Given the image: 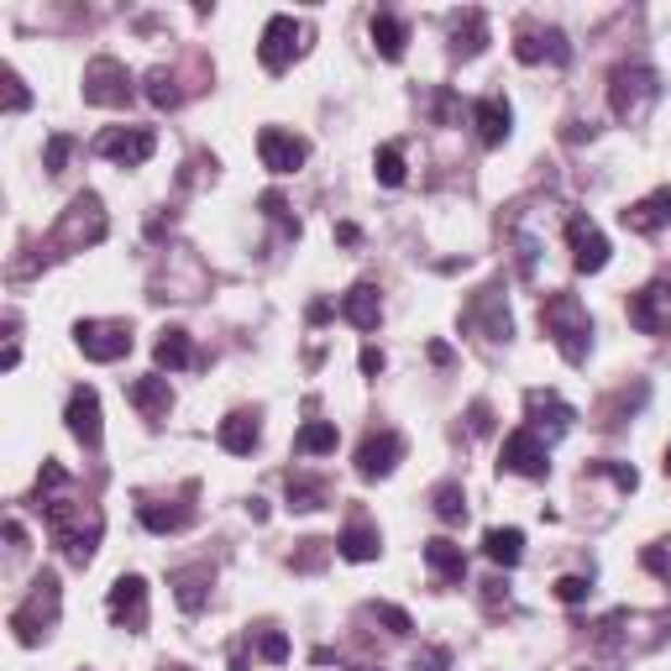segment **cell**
Instances as JSON below:
<instances>
[{
	"instance_id": "obj_18",
	"label": "cell",
	"mask_w": 671,
	"mask_h": 671,
	"mask_svg": "<svg viewBox=\"0 0 671 671\" xmlns=\"http://www.w3.org/2000/svg\"><path fill=\"white\" fill-rule=\"evenodd\" d=\"M514 59L520 63H572V48H567V37L561 32H535V27H520V37H514Z\"/></svg>"
},
{
	"instance_id": "obj_29",
	"label": "cell",
	"mask_w": 671,
	"mask_h": 671,
	"mask_svg": "<svg viewBox=\"0 0 671 671\" xmlns=\"http://www.w3.org/2000/svg\"><path fill=\"white\" fill-rule=\"evenodd\" d=\"M336 551L347 556V561H373L378 556V530L368 525V520H351L341 530V540H336Z\"/></svg>"
},
{
	"instance_id": "obj_31",
	"label": "cell",
	"mask_w": 671,
	"mask_h": 671,
	"mask_svg": "<svg viewBox=\"0 0 671 671\" xmlns=\"http://www.w3.org/2000/svg\"><path fill=\"white\" fill-rule=\"evenodd\" d=\"M325 498H331V483H325V477L289 472V509H325Z\"/></svg>"
},
{
	"instance_id": "obj_15",
	"label": "cell",
	"mask_w": 671,
	"mask_h": 671,
	"mask_svg": "<svg viewBox=\"0 0 671 671\" xmlns=\"http://www.w3.org/2000/svg\"><path fill=\"white\" fill-rule=\"evenodd\" d=\"M525 409H530V431L540 440H556L561 431H572V405H561L556 394H546V388H530L525 394Z\"/></svg>"
},
{
	"instance_id": "obj_41",
	"label": "cell",
	"mask_w": 671,
	"mask_h": 671,
	"mask_svg": "<svg viewBox=\"0 0 671 671\" xmlns=\"http://www.w3.org/2000/svg\"><path fill=\"white\" fill-rule=\"evenodd\" d=\"M587 593H593L587 577H561V583H556V598H561V604H587Z\"/></svg>"
},
{
	"instance_id": "obj_5",
	"label": "cell",
	"mask_w": 671,
	"mask_h": 671,
	"mask_svg": "<svg viewBox=\"0 0 671 671\" xmlns=\"http://www.w3.org/2000/svg\"><path fill=\"white\" fill-rule=\"evenodd\" d=\"M53 619H59V577L42 572V577L32 583L27 604L11 613V635H16V645H37V635H42Z\"/></svg>"
},
{
	"instance_id": "obj_17",
	"label": "cell",
	"mask_w": 671,
	"mask_h": 671,
	"mask_svg": "<svg viewBox=\"0 0 671 671\" xmlns=\"http://www.w3.org/2000/svg\"><path fill=\"white\" fill-rule=\"evenodd\" d=\"M126 399H132V409L142 414V420H169V409H174V388H169V378H158V373H147V378H132L126 383Z\"/></svg>"
},
{
	"instance_id": "obj_7",
	"label": "cell",
	"mask_w": 671,
	"mask_h": 671,
	"mask_svg": "<svg viewBox=\"0 0 671 671\" xmlns=\"http://www.w3.org/2000/svg\"><path fill=\"white\" fill-rule=\"evenodd\" d=\"M74 341L89 362H121L132 351V325L126 321H79L74 325Z\"/></svg>"
},
{
	"instance_id": "obj_52",
	"label": "cell",
	"mask_w": 671,
	"mask_h": 671,
	"mask_svg": "<svg viewBox=\"0 0 671 671\" xmlns=\"http://www.w3.org/2000/svg\"><path fill=\"white\" fill-rule=\"evenodd\" d=\"M174 671H184V667H174Z\"/></svg>"
},
{
	"instance_id": "obj_35",
	"label": "cell",
	"mask_w": 671,
	"mask_h": 671,
	"mask_svg": "<svg viewBox=\"0 0 671 671\" xmlns=\"http://www.w3.org/2000/svg\"><path fill=\"white\" fill-rule=\"evenodd\" d=\"M431 504H436V520H446V525H462V520H468V494H462V483H440L436 494H431Z\"/></svg>"
},
{
	"instance_id": "obj_42",
	"label": "cell",
	"mask_w": 671,
	"mask_h": 671,
	"mask_svg": "<svg viewBox=\"0 0 671 671\" xmlns=\"http://www.w3.org/2000/svg\"><path fill=\"white\" fill-rule=\"evenodd\" d=\"M373 613H378V619L388 624V630H394V635H409V630H414V619H409L405 609H394V604H373Z\"/></svg>"
},
{
	"instance_id": "obj_48",
	"label": "cell",
	"mask_w": 671,
	"mask_h": 671,
	"mask_svg": "<svg viewBox=\"0 0 671 671\" xmlns=\"http://www.w3.org/2000/svg\"><path fill=\"white\" fill-rule=\"evenodd\" d=\"M362 373H383V351L378 347H362Z\"/></svg>"
},
{
	"instance_id": "obj_19",
	"label": "cell",
	"mask_w": 671,
	"mask_h": 671,
	"mask_svg": "<svg viewBox=\"0 0 671 671\" xmlns=\"http://www.w3.org/2000/svg\"><path fill=\"white\" fill-rule=\"evenodd\" d=\"M667 221H671V189H656L650 200L624 210V232H635V236H656Z\"/></svg>"
},
{
	"instance_id": "obj_46",
	"label": "cell",
	"mask_w": 671,
	"mask_h": 671,
	"mask_svg": "<svg viewBox=\"0 0 671 671\" xmlns=\"http://www.w3.org/2000/svg\"><path fill=\"white\" fill-rule=\"evenodd\" d=\"M446 661H451V650H440V645H431V650H420V656H414V671H440V667H446Z\"/></svg>"
},
{
	"instance_id": "obj_8",
	"label": "cell",
	"mask_w": 671,
	"mask_h": 671,
	"mask_svg": "<svg viewBox=\"0 0 671 671\" xmlns=\"http://www.w3.org/2000/svg\"><path fill=\"white\" fill-rule=\"evenodd\" d=\"M299 48H305V27L294 22V16H273L263 27V42H258V59H263L268 74H284L294 59H299Z\"/></svg>"
},
{
	"instance_id": "obj_47",
	"label": "cell",
	"mask_w": 671,
	"mask_h": 671,
	"mask_svg": "<svg viewBox=\"0 0 671 671\" xmlns=\"http://www.w3.org/2000/svg\"><path fill=\"white\" fill-rule=\"evenodd\" d=\"M468 425H472V436H488V431H494V409H488V405H472L468 409Z\"/></svg>"
},
{
	"instance_id": "obj_1",
	"label": "cell",
	"mask_w": 671,
	"mask_h": 671,
	"mask_svg": "<svg viewBox=\"0 0 671 671\" xmlns=\"http://www.w3.org/2000/svg\"><path fill=\"white\" fill-rule=\"evenodd\" d=\"M37 514L48 520V535H53V546H59L74 567H89V556L100 546V514L85 509V504H74V498H59V494H37Z\"/></svg>"
},
{
	"instance_id": "obj_14",
	"label": "cell",
	"mask_w": 671,
	"mask_h": 671,
	"mask_svg": "<svg viewBox=\"0 0 671 671\" xmlns=\"http://www.w3.org/2000/svg\"><path fill=\"white\" fill-rule=\"evenodd\" d=\"M105 609H111V619H116L121 630L142 635L147 630V583L142 577H116V583H111V598H105Z\"/></svg>"
},
{
	"instance_id": "obj_39",
	"label": "cell",
	"mask_w": 671,
	"mask_h": 671,
	"mask_svg": "<svg viewBox=\"0 0 671 671\" xmlns=\"http://www.w3.org/2000/svg\"><path fill=\"white\" fill-rule=\"evenodd\" d=\"M258 650H263V661H289V641L278 635V630H258Z\"/></svg>"
},
{
	"instance_id": "obj_13",
	"label": "cell",
	"mask_w": 671,
	"mask_h": 671,
	"mask_svg": "<svg viewBox=\"0 0 671 671\" xmlns=\"http://www.w3.org/2000/svg\"><path fill=\"white\" fill-rule=\"evenodd\" d=\"M258 152H263V169H273V174H294V169L310 158V142L294 137V132H284V126H263V132H258Z\"/></svg>"
},
{
	"instance_id": "obj_10",
	"label": "cell",
	"mask_w": 671,
	"mask_h": 671,
	"mask_svg": "<svg viewBox=\"0 0 671 671\" xmlns=\"http://www.w3.org/2000/svg\"><path fill=\"white\" fill-rule=\"evenodd\" d=\"M567 247H572L577 273H604L609 268V241L587 215H567Z\"/></svg>"
},
{
	"instance_id": "obj_2",
	"label": "cell",
	"mask_w": 671,
	"mask_h": 671,
	"mask_svg": "<svg viewBox=\"0 0 671 671\" xmlns=\"http://www.w3.org/2000/svg\"><path fill=\"white\" fill-rule=\"evenodd\" d=\"M540 325H546V336L556 341V351H561L572 368H583L587 347H593V321H587L583 299H577V294H546Z\"/></svg>"
},
{
	"instance_id": "obj_36",
	"label": "cell",
	"mask_w": 671,
	"mask_h": 671,
	"mask_svg": "<svg viewBox=\"0 0 671 671\" xmlns=\"http://www.w3.org/2000/svg\"><path fill=\"white\" fill-rule=\"evenodd\" d=\"M147 100H152L158 111H174L178 100H184V89L174 85V74H169V69H152V74H147Z\"/></svg>"
},
{
	"instance_id": "obj_22",
	"label": "cell",
	"mask_w": 671,
	"mask_h": 671,
	"mask_svg": "<svg viewBox=\"0 0 671 671\" xmlns=\"http://www.w3.org/2000/svg\"><path fill=\"white\" fill-rule=\"evenodd\" d=\"M425 567L436 572L440 583H462V577H468V556H462L457 540H446V535L425 540Z\"/></svg>"
},
{
	"instance_id": "obj_12",
	"label": "cell",
	"mask_w": 671,
	"mask_h": 671,
	"mask_svg": "<svg viewBox=\"0 0 671 671\" xmlns=\"http://www.w3.org/2000/svg\"><path fill=\"white\" fill-rule=\"evenodd\" d=\"M405 457V436L399 431H368L362 446H357V472L362 477H388Z\"/></svg>"
},
{
	"instance_id": "obj_44",
	"label": "cell",
	"mask_w": 671,
	"mask_h": 671,
	"mask_svg": "<svg viewBox=\"0 0 671 671\" xmlns=\"http://www.w3.org/2000/svg\"><path fill=\"white\" fill-rule=\"evenodd\" d=\"M593 472H609L624 494H635V483H641V477H635V468H624V462H593Z\"/></svg>"
},
{
	"instance_id": "obj_20",
	"label": "cell",
	"mask_w": 671,
	"mask_h": 671,
	"mask_svg": "<svg viewBox=\"0 0 671 671\" xmlns=\"http://www.w3.org/2000/svg\"><path fill=\"white\" fill-rule=\"evenodd\" d=\"M258 436H263V431H258V414H247V409L226 414V420H221V431H215L221 451H232V457H252Z\"/></svg>"
},
{
	"instance_id": "obj_26",
	"label": "cell",
	"mask_w": 671,
	"mask_h": 671,
	"mask_svg": "<svg viewBox=\"0 0 671 671\" xmlns=\"http://www.w3.org/2000/svg\"><path fill=\"white\" fill-rule=\"evenodd\" d=\"M373 48H378L383 59L388 63H399L405 59V42H409V27L405 22H399V16H388V11H378V16H373Z\"/></svg>"
},
{
	"instance_id": "obj_33",
	"label": "cell",
	"mask_w": 671,
	"mask_h": 671,
	"mask_svg": "<svg viewBox=\"0 0 671 671\" xmlns=\"http://www.w3.org/2000/svg\"><path fill=\"white\" fill-rule=\"evenodd\" d=\"M336 420H310L299 436H294V451L299 457H321V451H336Z\"/></svg>"
},
{
	"instance_id": "obj_40",
	"label": "cell",
	"mask_w": 671,
	"mask_h": 671,
	"mask_svg": "<svg viewBox=\"0 0 671 671\" xmlns=\"http://www.w3.org/2000/svg\"><path fill=\"white\" fill-rule=\"evenodd\" d=\"M641 561L650 567V572H656V577H667V583H671V540H656V546H645Z\"/></svg>"
},
{
	"instance_id": "obj_30",
	"label": "cell",
	"mask_w": 671,
	"mask_h": 671,
	"mask_svg": "<svg viewBox=\"0 0 671 671\" xmlns=\"http://www.w3.org/2000/svg\"><path fill=\"white\" fill-rule=\"evenodd\" d=\"M483 551H488V561L494 567H520V556H525V535L509 525V530H488L483 535Z\"/></svg>"
},
{
	"instance_id": "obj_6",
	"label": "cell",
	"mask_w": 671,
	"mask_h": 671,
	"mask_svg": "<svg viewBox=\"0 0 671 671\" xmlns=\"http://www.w3.org/2000/svg\"><path fill=\"white\" fill-rule=\"evenodd\" d=\"M95 152L121 163V169H142L147 158L158 152V137H152L147 126H105V132L95 137Z\"/></svg>"
},
{
	"instance_id": "obj_49",
	"label": "cell",
	"mask_w": 671,
	"mask_h": 671,
	"mask_svg": "<svg viewBox=\"0 0 671 671\" xmlns=\"http://www.w3.org/2000/svg\"><path fill=\"white\" fill-rule=\"evenodd\" d=\"M336 241H347V247H357V241H362V232H357V226H347V221H341V226H336Z\"/></svg>"
},
{
	"instance_id": "obj_23",
	"label": "cell",
	"mask_w": 671,
	"mask_h": 671,
	"mask_svg": "<svg viewBox=\"0 0 671 671\" xmlns=\"http://www.w3.org/2000/svg\"><path fill=\"white\" fill-rule=\"evenodd\" d=\"M137 520H142L152 535H174V530H184L189 520H195V509H189V504H158V498H142V504H137Z\"/></svg>"
},
{
	"instance_id": "obj_45",
	"label": "cell",
	"mask_w": 671,
	"mask_h": 671,
	"mask_svg": "<svg viewBox=\"0 0 671 671\" xmlns=\"http://www.w3.org/2000/svg\"><path fill=\"white\" fill-rule=\"evenodd\" d=\"M27 85H22V79H16V74H5V111H11V116H16V111H27Z\"/></svg>"
},
{
	"instance_id": "obj_25",
	"label": "cell",
	"mask_w": 671,
	"mask_h": 671,
	"mask_svg": "<svg viewBox=\"0 0 671 671\" xmlns=\"http://www.w3.org/2000/svg\"><path fill=\"white\" fill-rule=\"evenodd\" d=\"M468 325H483L494 341H498V336H509V310L498 305V289H483L477 299H472V305H468Z\"/></svg>"
},
{
	"instance_id": "obj_37",
	"label": "cell",
	"mask_w": 671,
	"mask_h": 671,
	"mask_svg": "<svg viewBox=\"0 0 671 671\" xmlns=\"http://www.w3.org/2000/svg\"><path fill=\"white\" fill-rule=\"evenodd\" d=\"M378 184H388V189L405 184V152H399V142L378 147Z\"/></svg>"
},
{
	"instance_id": "obj_43",
	"label": "cell",
	"mask_w": 671,
	"mask_h": 671,
	"mask_svg": "<svg viewBox=\"0 0 671 671\" xmlns=\"http://www.w3.org/2000/svg\"><path fill=\"white\" fill-rule=\"evenodd\" d=\"M263 210L278 221V226H284V232H299V221L289 215V200H284V195H263Z\"/></svg>"
},
{
	"instance_id": "obj_3",
	"label": "cell",
	"mask_w": 671,
	"mask_h": 671,
	"mask_svg": "<svg viewBox=\"0 0 671 671\" xmlns=\"http://www.w3.org/2000/svg\"><path fill=\"white\" fill-rule=\"evenodd\" d=\"M100 241H105V210H100V195H74L69 210L59 215L53 236H48V258L85 252V247H100Z\"/></svg>"
},
{
	"instance_id": "obj_11",
	"label": "cell",
	"mask_w": 671,
	"mask_h": 671,
	"mask_svg": "<svg viewBox=\"0 0 671 671\" xmlns=\"http://www.w3.org/2000/svg\"><path fill=\"white\" fill-rule=\"evenodd\" d=\"M498 468L504 472H520V477H535V483H540V477H546V468H551V462H546V440L535 436V431H514V436L504 440V451H498Z\"/></svg>"
},
{
	"instance_id": "obj_16",
	"label": "cell",
	"mask_w": 671,
	"mask_h": 671,
	"mask_svg": "<svg viewBox=\"0 0 671 671\" xmlns=\"http://www.w3.org/2000/svg\"><path fill=\"white\" fill-rule=\"evenodd\" d=\"M63 420H69V436L79 440V446H89V451L100 446V394L95 388H74Z\"/></svg>"
},
{
	"instance_id": "obj_38",
	"label": "cell",
	"mask_w": 671,
	"mask_h": 671,
	"mask_svg": "<svg viewBox=\"0 0 671 671\" xmlns=\"http://www.w3.org/2000/svg\"><path fill=\"white\" fill-rule=\"evenodd\" d=\"M69 152H74V137H69V132H53V137H48V152H42V169H48V174H63Z\"/></svg>"
},
{
	"instance_id": "obj_4",
	"label": "cell",
	"mask_w": 671,
	"mask_h": 671,
	"mask_svg": "<svg viewBox=\"0 0 671 671\" xmlns=\"http://www.w3.org/2000/svg\"><path fill=\"white\" fill-rule=\"evenodd\" d=\"M661 100V79H656V69H645V63H624V69H613L609 79V105L619 121H645V111Z\"/></svg>"
},
{
	"instance_id": "obj_51",
	"label": "cell",
	"mask_w": 671,
	"mask_h": 671,
	"mask_svg": "<svg viewBox=\"0 0 671 671\" xmlns=\"http://www.w3.org/2000/svg\"><path fill=\"white\" fill-rule=\"evenodd\" d=\"M667 468H671V451H667Z\"/></svg>"
},
{
	"instance_id": "obj_27",
	"label": "cell",
	"mask_w": 671,
	"mask_h": 671,
	"mask_svg": "<svg viewBox=\"0 0 671 671\" xmlns=\"http://www.w3.org/2000/svg\"><path fill=\"white\" fill-rule=\"evenodd\" d=\"M158 368H169V373H184V368H195V341H189V331H163L158 336Z\"/></svg>"
},
{
	"instance_id": "obj_21",
	"label": "cell",
	"mask_w": 671,
	"mask_h": 671,
	"mask_svg": "<svg viewBox=\"0 0 671 671\" xmlns=\"http://www.w3.org/2000/svg\"><path fill=\"white\" fill-rule=\"evenodd\" d=\"M341 315H347L357 331H378L383 321V299L373 284H351L347 294H341Z\"/></svg>"
},
{
	"instance_id": "obj_28",
	"label": "cell",
	"mask_w": 671,
	"mask_h": 671,
	"mask_svg": "<svg viewBox=\"0 0 671 671\" xmlns=\"http://www.w3.org/2000/svg\"><path fill=\"white\" fill-rule=\"evenodd\" d=\"M174 583V598H178V609H189V613H200L204 609V587H210V567H189V572H174L169 577Z\"/></svg>"
},
{
	"instance_id": "obj_32",
	"label": "cell",
	"mask_w": 671,
	"mask_h": 671,
	"mask_svg": "<svg viewBox=\"0 0 671 671\" xmlns=\"http://www.w3.org/2000/svg\"><path fill=\"white\" fill-rule=\"evenodd\" d=\"M451 48L462 53V59H472V53H483V42H488V16L483 11H468V16H457V27H451Z\"/></svg>"
},
{
	"instance_id": "obj_24",
	"label": "cell",
	"mask_w": 671,
	"mask_h": 671,
	"mask_svg": "<svg viewBox=\"0 0 671 671\" xmlns=\"http://www.w3.org/2000/svg\"><path fill=\"white\" fill-rule=\"evenodd\" d=\"M472 121H477V137H483V147H498L504 137H509V121H514V111H509L498 95H488V100H477V105H472Z\"/></svg>"
},
{
	"instance_id": "obj_9",
	"label": "cell",
	"mask_w": 671,
	"mask_h": 671,
	"mask_svg": "<svg viewBox=\"0 0 671 671\" xmlns=\"http://www.w3.org/2000/svg\"><path fill=\"white\" fill-rule=\"evenodd\" d=\"M85 100L89 105H126L132 100V74L116 59H95L85 69Z\"/></svg>"
},
{
	"instance_id": "obj_50",
	"label": "cell",
	"mask_w": 671,
	"mask_h": 671,
	"mask_svg": "<svg viewBox=\"0 0 671 671\" xmlns=\"http://www.w3.org/2000/svg\"><path fill=\"white\" fill-rule=\"evenodd\" d=\"M431 362H451V347H446V341H431Z\"/></svg>"
},
{
	"instance_id": "obj_34",
	"label": "cell",
	"mask_w": 671,
	"mask_h": 671,
	"mask_svg": "<svg viewBox=\"0 0 671 671\" xmlns=\"http://www.w3.org/2000/svg\"><path fill=\"white\" fill-rule=\"evenodd\" d=\"M630 325L645 331V336L661 331V289H641L635 299H630Z\"/></svg>"
}]
</instances>
